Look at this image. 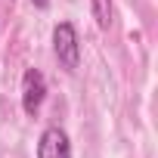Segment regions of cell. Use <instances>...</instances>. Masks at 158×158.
Wrapping results in <instances>:
<instances>
[{"label": "cell", "mask_w": 158, "mask_h": 158, "mask_svg": "<svg viewBox=\"0 0 158 158\" xmlns=\"http://www.w3.org/2000/svg\"><path fill=\"white\" fill-rule=\"evenodd\" d=\"M34 3H37V6H47V0H34Z\"/></svg>", "instance_id": "cell-5"}, {"label": "cell", "mask_w": 158, "mask_h": 158, "mask_svg": "<svg viewBox=\"0 0 158 158\" xmlns=\"http://www.w3.org/2000/svg\"><path fill=\"white\" fill-rule=\"evenodd\" d=\"M37 158H71V143H68L65 130L47 127L37 143Z\"/></svg>", "instance_id": "cell-3"}, {"label": "cell", "mask_w": 158, "mask_h": 158, "mask_svg": "<svg viewBox=\"0 0 158 158\" xmlns=\"http://www.w3.org/2000/svg\"><path fill=\"white\" fill-rule=\"evenodd\" d=\"M44 93H47V81L37 68H28L25 77H22V109L28 115H37L40 102H44Z\"/></svg>", "instance_id": "cell-2"}, {"label": "cell", "mask_w": 158, "mask_h": 158, "mask_svg": "<svg viewBox=\"0 0 158 158\" xmlns=\"http://www.w3.org/2000/svg\"><path fill=\"white\" fill-rule=\"evenodd\" d=\"M53 50H56V59L68 71L77 68V56H81V50H77V31H74L71 22L56 25V31H53Z\"/></svg>", "instance_id": "cell-1"}, {"label": "cell", "mask_w": 158, "mask_h": 158, "mask_svg": "<svg viewBox=\"0 0 158 158\" xmlns=\"http://www.w3.org/2000/svg\"><path fill=\"white\" fill-rule=\"evenodd\" d=\"M93 16H96V25L106 31L112 22V0H93Z\"/></svg>", "instance_id": "cell-4"}]
</instances>
